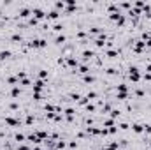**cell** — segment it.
I'll use <instances>...</instances> for the list:
<instances>
[{"mask_svg":"<svg viewBox=\"0 0 151 150\" xmlns=\"http://www.w3.org/2000/svg\"><path fill=\"white\" fill-rule=\"evenodd\" d=\"M65 147H67V143L63 141V139H62V138H60V139H58V141H56V148H58V150H63Z\"/></svg>","mask_w":151,"mask_h":150,"instance_id":"33","label":"cell"},{"mask_svg":"<svg viewBox=\"0 0 151 150\" xmlns=\"http://www.w3.org/2000/svg\"><path fill=\"white\" fill-rule=\"evenodd\" d=\"M65 65H67L69 69H77V67H79V60L76 58V55H69V57L65 58Z\"/></svg>","mask_w":151,"mask_h":150,"instance_id":"5","label":"cell"},{"mask_svg":"<svg viewBox=\"0 0 151 150\" xmlns=\"http://www.w3.org/2000/svg\"><path fill=\"white\" fill-rule=\"evenodd\" d=\"M46 150H53V148H46Z\"/></svg>","mask_w":151,"mask_h":150,"instance_id":"45","label":"cell"},{"mask_svg":"<svg viewBox=\"0 0 151 150\" xmlns=\"http://www.w3.org/2000/svg\"><path fill=\"white\" fill-rule=\"evenodd\" d=\"M32 14H34V18L37 19V21H41V19L46 18V11H44V9H41V7H34L32 9Z\"/></svg>","mask_w":151,"mask_h":150,"instance_id":"6","label":"cell"},{"mask_svg":"<svg viewBox=\"0 0 151 150\" xmlns=\"http://www.w3.org/2000/svg\"><path fill=\"white\" fill-rule=\"evenodd\" d=\"M32 150H42V148H41V147H34Z\"/></svg>","mask_w":151,"mask_h":150,"instance_id":"44","label":"cell"},{"mask_svg":"<svg viewBox=\"0 0 151 150\" xmlns=\"http://www.w3.org/2000/svg\"><path fill=\"white\" fill-rule=\"evenodd\" d=\"M104 125L106 127H114L116 125V120H113V118H104Z\"/></svg>","mask_w":151,"mask_h":150,"instance_id":"26","label":"cell"},{"mask_svg":"<svg viewBox=\"0 0 151 150\" xmlns=\"http://www.w3.org/2000/svg\"><path fill=\"white\" fill-rule=\"evenodd\" d=\"M104 150H119V141H118V139H113V141H109L107 147H104Z\"/></svg>","mask_w":151,"mask_h":150,"instance_id":"12","label":"cell"},{"mask_svg":"<svg viewBox=\"0 0 151 150\" xmlns=\"http://www.w3.org/2000/svg\"><path fill=\"white\" fill-rule=\"evenodd\" d=\"M60 14H62L60 11H56V9H51L49 13H46V19H53V21H55V19L60 18Z\"/></svg>","mask_w":151,"mask_h":150,"instance_id":"9","label":"cell"},{"mask_svg":"<svg viewBox=\"0 0 151 150\" xmlns=\"http://www.w3.org/2000/svg\"><path fill=\"white\" fill-rule=\"evenodd\" d=\"M83 83H84V85H92V83H95V76H92V74L83 76Z\"/></svg>","mask_w":151,"mask_h":150,"instance_id":"21","label":"cell"},{"mask_svg":"<svg viewBox=\"0 0 151 150\" xmlns=\"http://www.w3.org/2000/svg\"><path fill=\"white\" fill-rule=\"evenodd\" d=\"M9 109L16 111V109H19V104H18V103H11V104H9Z\"/></svg>","mask_w":151,"mask_h":150,"instance_id":"39","label":"cell"},{"mask_svg":"<svg viewBox=\"0 0 151 150\" xmlns=\"http://www.w3.org/2000/svg\"><path fill=\"white\" fill-rule=\"evenodd\" d=\"M5 124H7L9 127H13V129H16V127H19V125H21V122H19V118H13V117H5Z\"/></svg>","mask_w":151,"mask_h":150,"instance_id":"7","label":"cell"},{"mask_svg":"<svg viewBox=\"0 0 151 150\" xmlns=\"http://www.w3.org/2000/svg\"><path fill=\"white\" fill-rule=\"evenodd\" d=\"M132 131H134L135 134H142V133H144V124H139V122L132 124Z\"/></svg>","mask_w":151,"mask_h":150,"instance_id":"13","label":"cell"},{"mask_svg":"<svg viewBox=\"0 0 151 150\" xmlns=\"http://www.w3.org/2000/svg\"><path fill=\"white\" fill-rule=\"evenodd\" d=\"M146 150H151V148H146Z\"/></svg>","mask_w":151,"mask_h":150,"instance_id":"46","label":"cell"},{"mask_svg":"<svg viewBox=\"0 0 151 150\" xmlns=\"http://www.w3.org/2000/svg\"><path fill=\"white\" fill-rule=\"evenodd\" d=\"M119 117H121V109H116V108H113V109H111V113H109V118H113V120H116V118H119Z\"/></svg>","mask_w":151,"mask_h":150,"instance_id":"19","label":"cell"},{"mask_svg":"<svg viewBox=\"0 0 151 150\" xmlns=\"http://www.w3.org/2000/svg\"><path fill=\"white\" fill-rule=\"evenodd\" d=\"M69 97H70V101H79V99H81V94L79 92H70Z\"/></svg>","mask_w":151,"mask_h":150,"instance_id":"28","label":"cell"},{"mask_svg":"<svg viewBox=\"0 0 151 150\" xmlns=\"http://www.w3.org/2000/svg\"><path fill=\"white\" fill-rule=\"evenodd\" d=\"M67 43V35L65 34H58L56 37H55V44H58V46H63Z\"/></svg>","mask_w":151,"mask_h":150,"instance_id":"11","label":"cell"},{"mask_svg":"<svg viewBox=\"0 0 151 150\" xmlns=\"http://www.w3.org/2000/svg\"><path fill=\"white\" fill-rule=\"evenodd\" d=\"M132 51H134L135 55H142V53L146 51V43L142 41V39H137V41H134Z\"/></svg>","mask_w":151,"mask_h":150,"instance_id":"3","label":"cell"},{"mask_svg":"<svg viewBox=\"0 0 151 150\" xmlns=\"http://www.w3.org/2000/svg\"><path fill=\"white\" fill-rule=\"evenodd\" d=\"M146 73L151 74V64H146Z\"/></svg>","mask_w":151,"mask_h":150,"instance_id":"43","label":"cell"},{"mask_svg":"<svg viewBox=\"0 0 151 150\" xmlns=\"http://www.w3.org/2000/svg\"><path fill=\"white\" fill-rule=\"evenodd\" d=\"M14 141L23 143V141H26V136H25L23 133H16V134H14Z\"/></svg>","mask_w":151,"mask_h":150,"instance_id":"23","label":"cell"},{"mask_svg":"<svg viewBox=\"0 0 151 150\" xmlns=\"http://www.w3.org/2000/svg\"><path fill=\"white\" fill-rule=\"evenodd\" d=\"M37 76H39V79H46V78H47V71H46V69H41Z\"/></svg>","mask_w":151,"mask_h":150,"instance_id":"36","label":"cell"},{"mask_svg":"<svg viewBox=\"0 0 151 150\" xmlns=\"http://www.w3.org/2000/svg\"><path fill=\"white\" fill-rule=\"evenodd\" d=\"M111 109H113V108H111L109 103H104L102 104V113H111Z\"/></svg>","mask_w":151,"mask_h":150,"instance_id":"35","label":"cell"},{"mask_svg":"<svg viewBox=\"0 0 151 150\" xmlns=\"http://www.w3.org/2000/svg\"><path fill=\"white\" fill-rule=\"evenodd\" d=\"M67 147L72 148V150H76V148H77V141H70V143H67Z\"/></svg>","mask_w":151,"mask_h":150,"instance_id":"41","label":"cell"},{"mask_svg":"<svg viewBox=\"0 0 151 150\" xmlns=\"http://www.w3.org/2000/svg\"><path fill=\"white\" fill-rule=\"evenodd\" d=\"M116 88H118V92H128L127 83H118V85H116Z\"/></svg>","mask_w":151,"mask_h":150,"instance_id":"30","label":"cell"},{"mask_svg":"<svg viewBox=\"0 0 151 150\" xmlns=\"http://www.w3.org/2000/svg\"><path fill=\"white\" fill-rule=\"evenodd\" d=\"M128 76H130V81L132 83H139L140 81V69L137 65H130L128 67Z\"/></svg>","mask_w":151,"mask_h":150,"instance_id":"2","label":"cell"},{"mask_svg":"<svg viewBox=\"0 0 151 150\" xmlns=\"http://www.w3.org/2000/svg\"><path fill=\"white\" fill-rule=\"evenodd\" d=\"M86 97L92 101V99H98V94L95 92V90H88V94H86Z\"/></svg>","mask_w":151,"mask_h":150,"instance_id":"29","label":"cell"},{"mask_svg":"<svg viewBox=\"0 0 151 150\" xmlns=\"http://www.w3.org/2000/svg\"><path fill=\"white\" fill-rule=\"evenodd\" d=\"M47 46V41L44 37H39V39H30V41L26 43V48L30 49H44Z\"/></svg>","mask_w":151,"mask_h":150,"instance_id":"1","label":"cell"},{"mask_svg":"<svg viewBox=\"0 0 151 150\" xmlns=\"http://www.w3.org/2000/svg\"><path fill=\"white\" fill-rule=\"evenodd\" d=\"M18 150H28V145H25V143H19V145H18Z\"/></svg>","mask_w":151,"mask_h":150,"instance_id":"42","label":"cell"},{"mask_svg":"<svg viewBox=\"0 0 151 150\" xmlns=\"http://www.w3.org/2000/svg\"><path fill=\"white\" fill-rule=\"evenodd\" d=\"M44 87H46V81H44V79H35V81H34V92H42V90H44Z\"/></svg>","mask_w":151,"mask_h":150,"instance_id":"8","label":"cell"},{"mask_svg":"<svg viewBox=\"0 0 151 150\" xmlns=\"http://www.w3.org/2000/svg\"><path fill=\"white\" fill-rule=\"evenodd\" d=\"M104 55L109 57V58H118L119 57V51H118V49H106Z\"/></svg>","mask_w":151,"mask_h":150,"instance_id":"17","label":"cell"},{"mask_svg":"<svg viewBox=\"0 0 151 150\" xmlns=\"http://www.w3.org/2000/svg\"><path fill=\"white\" fill-rule=\"evenodd\" d=\"M18 18H23V19H30V18H32V7H28V5H23V7H19Z\"/></svg>","mask_w":151,"mask_h":150,"instance_id":"4","label":"cell"},{"mask_svg":"<svg viewBox=\"0 0 151 150\" xmlns=\"http://www.w3.org/2000/svg\"><path fill=\"white\" fill-rule=\"evenodd\" d=\"M107 133H109V134H116V133H118V125H114V127H107Z\"/></svg>","mask_w":151,"mask_h":150,"instance_id":"37","label":"cell"},{"mask_svg":"<svg viewBox=\"0 0 151 150\" xmlns=\"http://www.w3.org/2000/svg\"><path fill=\"white\" fill-rule=\"evenodd\" d=\"M63 28H65V25L63 23H53V27H51V30H53V32H56V34H62L63 32Z\"/></svg>","mask_w":151,"mask_h":150,"instance_id":"16","label":"cell"},{"mask_svg":"<svg viewBox=\"0 0 151 150\" xmlns=\"http://www.w3.org/2000/svg\"><path fill=\"white\" fill-rule=\"evenodd\" d=\"M135 95H137V97H144L146 94H144V90H142V88H139V90H135Z\"/></svg>","mask_w":151,"mask_h":150,"instance_id":"40","label":"cell"},{"mask_svg":"<svg viewBox=\"0 0 151 150\" xmlns=\"http://www.w3.org/2000/svg\"><path fill=\"white\" fill-rule=\"evenodd\" d=\"M77 104H79V106H86V104H90V99H88L86 95H81V99L77 101Z\"/></svg>","mask_w":151,"mask_h":150,"instance_id":"27","label":"cell"},{"mask_svg":"<svg viewBox=\"0 0 151 150\" xmlns=\"http://www.w3.org/2000/svg\"><path fill=\"white\" fill-rule=\"evenodd\" d=\"M86 111H88V113H95V111H97V106H95V104H92V103L86 104Z\"/></svg>","mask_w":151,"mask_h":150,"instance_id":"34","label":"cell"},{"mask_svg":"<svg viewBox=\"0 0 151 150\" xmlns=\"http://www.w3.org/2000/svg\"><path fill=\"white\" fill-rule=\"evenodd\" d=\"M32 99H34V101H37V103L42 101V99H44V97H42V92H34V94H32Z\"/></svg>","mask_w":151,"mask_h":150,"instance_id":"31","label":"cell"},{"mask_svg":"<svg viewBox=\"0 0 151 150\" xmlns=\"http://www.w3.org/2000/svg\"><path fill=\"white\" fill-rule=\"evenodd\" d=\"M7 83L13 85V87H18V85H19V79H18L16 76H9V78H7Z\"/></svg>","mask_w":151,"mask_h":150,"instance_id":"24","label":"cell"},{"mask_svg":"<svg viewBox=\"0 0 151 150\" xmlns=\"http://www.w3.org/2000/svg\"><path fill=\"white\" fill-rule=\"evenodd\" d=\"M11 49H2V51H0V62H5L7 58H11Z\"/></svg>","mask_w":151,"mask_h":150,"instance_id":"15","label":"cell"},{"mask_svg":"<svg viewBox=\"0 0 151 150\" xmlns=\"http://www.w3.org/2000/svg\"><path fill=\"white\" fill-rule=\"evenodd\" d=\"M21 92H23V90H21V87H19V85H18V87H13V88H11V97L18 99L19 95H21Z\"/></svg>","mask_w":151,"mask_h":150,"instance_id":"18","label":"cell"},{"mask_svg":"<svg viewBox=\"0 0 151 150\" xmlns=\"http://www.w3.org/2000/svg\"><path fill=\"white\" fill-rule=\"evenodd\" d=\"M34 122H35V117H34V113H26L25 124H26V125H34Z\"/></svg>","mask_w":151,"mask_h":150,"instance_id":"22","label":"cell"},{"mask_svg":"<svg viewBox=\"0 0 151 150\" xmlns=\"http://www.w3.org/2000/svg\"><path fill=\"white\" fill-rule=\"evenodd\" d=\"M11 41H13L14 44H23V35H21V34H13V35H11Z\"/></svg>","mask_w":151,"mask_h":150,"instance_id":"20","label":"cell"},{"mask_svg":"<svg viewBox=\"0 0 151 150\" xmlns=\"http://www.w3.org/2000/svg\"><path fill=\"white\" fill-rule=\"evenodd\" d=\"M81 57H83V60H90V58H93V57H97V53L93 51V49H83V53H81Z\"/></svg>","mask_w":151,"mask_h":150,"instance_id":"10","label":"cell"},{"mask_svg":"<svg viewBox=\"0 0 151 150\" xmlns=\"http://www.w3.org/2000/svg\"><path fill=\"white\" fill-rule=\"evenodd\" d=\"M19 85H21V87H30V85H34V83H32V79H30V78H25V79L19 81Z\"/></svg>","mask_w":151,"mask_h":150,"instance_id":"32","label":"cell"},{"mask_svg":"<svg viewBox=\"0 0 151 150\" xmlns=\"http://www.w3.org/2000/svg\"><path fill=\"white\" fill-rule=\"evenodd\" d=\"M118 129H121V131H127V129H128V124H127V122L118 124Z\"/></svg>","mask_w":151,"mask_h":150,"instance_id":"38","label":"cell"},{"mask_svg":"<svg viewBox=\"0 0 151 150\" xmlns=\"http://www.w3.org/2000/svg\"><path fill=\"white\" fill-rule=\"evenodd\" d=\"M77 73L81 74V76H86V74H90V65H86V64H81L77 67Z\"/></svg>","mask_w":151,"mask_h":150,"instance_id":"14","label":"cell"},{"mask_svg":"<svg viewBox=\"0 0 151 150\" xmlns=\"http://www.w3.org/2000/svg\"><path fill=\"white\" fill-rule=\"evenodd\" d=\"M116 99H118V101H127V99H128V92H118Z\"/></svg>","mask_w":151,"mask_h":150,"instance_id":"25","label":"cell"}]
</instances>
